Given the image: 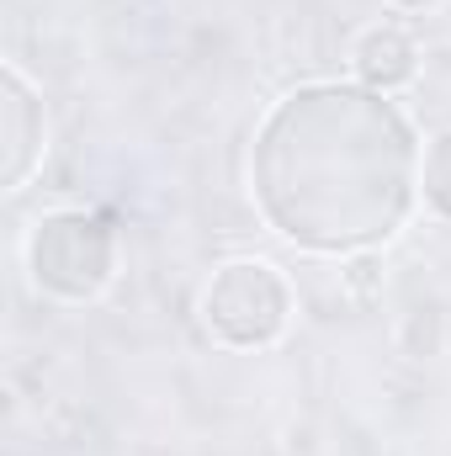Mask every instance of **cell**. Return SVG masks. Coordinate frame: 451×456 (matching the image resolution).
<instances>
[{"label": "cell", "instance_id": "1", "mask_svg": "<svg viewBox=\"0 0 451 456\" xmlns=\"http://www.w3.org/2000/svg\"><path fill=\"white\" fill-rule=\"evenodd\" d=\"M255 202L303 249H366L414 208L420 143L372 86L319 80L292 91L255 133Z\"/></svg>", "mask_w": 451, "mask_h": 456}, {"label": "cell", "instance_id": "2", "mask_svg": "<svg viewBox=\"0 0 451 456\" xmlns=\"http://www.w3.org/2000/svg\"><path fill=\"white\" fill-rule=\"evenodd\" d=\"M287 281L266 265V260H234L213 276V287L202 292V319L208 330L234 350H255L271 345L287 330Z\"/></svg>", "mask_w": 451, "mask_h": 456}, {"label": "cell", "instance_id": "3", "mask_svg": "<svg viewBox=\"0 0 451 456\" xmlns=\"http://www.w3.org/2000/svg\"><path fill=\"white\" fill-rule=\"evenodd\" d=\"M32 271L59 297H91L112 276V233L102 218L86 213H53L37 224L32 239Z\"/></svg>", "mask_w": 451, "mask_h": 456}, {"label": "cell", "instance_id": "4", "mask_svg": "<svg viewBox=\"0 0 451 456\" xmlns=\"http://www.w3.org/2000/svg\"><path fill=\"white\" fill-rule=\"evenodd\" d=\"M356 75L372 86V91H398L404 80H414V43L398 32V27H372L361 43H356Z\"/></svg>", "mask_w": 451, "mask_h": 456}, {"label": "cell", "instance_id": "5", "mask_svg": "<svg viewBox=\"0 0 451 456\" xmlns=\"http://www.w3.org/2000/svg\"><path fill=\"white\" fill-rule=\"evenodd\" d=\"M5 91H11V102H5V133H11L5 186H21V181H27V170H32V154H37V143H43V138H32V127H27L32 96H27V86H21V75H16V69H5Z\"/></svg>", "mask_w": 451, "mask_h": 456}, {"label": "cell", "instance_id": "6", "mask_svg": "<svg viewBox=\"0 0 451 456\" xmlns=\"http://www.w3.org/2000/svg\"><path fill=\"white\" fill-rule=\"evenodd\" d=\"M420 186H425V202H430L441 218H451V133L430 143V154H425V165H420Z\"/></svg>", "mask_w": 451, "mask_h": 456}, {"label": "cell", "instance_id": "7", "mask_svg": "<svg viewBox=\"0 0 451 456\" xmlns=\"http://www.w3.org/2000/svg\"><path fill=\"white\" fill-rule=\"evenodd\" d=\"M398 5H436V0H398Z\"/></svg>", "mask_w": 451, "mask_h": 456}]
</instances>
